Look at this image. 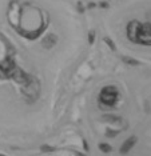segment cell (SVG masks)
I'll use <instances>...</instances> for the list:
<instances>
[{"label":"cell","mask_w":151,"mask_h":156,"mask_svg":"<svg viewBox=\"0 0 151 156\" xmlns=\"http://www.w3.org/2000/svg\"><path fill=\"white\" fill-rule=\"evenodd\" d=\"M139 26H141V23L136 22V20H132V22H130L128 23V26H127V37L130 39L132 43H136Z\"/></svg>","instance_id":"cell-3"},{"label":"cell","mask_w":151,"mask_h":156,"mask_svg":"<svg viewBox=\"0 0 151 156\" xmlns=\"http://www.w3.org/2000/svg\"><path fill=\"white\" fill-rule=\"evenodd\" d=\"M136 43L143 44V45H151V24L150 23H141Z\"/></svg>","instance_id":"cell-2"},{"label":"cell","mask_w":151,"mask_h":156,"mask_svg":"<svg viewBox=\"0 0 151 156\" xmlns=\"http://www.w3.org/2000/svg\"><path fill=\"white\" fill-rule=\"evenodd\" d=\"M99 148H100V150H102L103 152H110V151H111V147H110V145H109V144H104V143L100 144Z\"/></svg>","instance_id":"cell-6"},{"label":"cell","mask_w":151,"mask_h":156,"mask_svg":"<svg viewBox=\"0 0 151 156\" xmlns=\"http://www.w3.org/2000/svg\"><path fill=\"white\" fill-rule=\"evenodd\" d=\"M90 43H94V32H90Z\"/></svg>","instance_id":"cell-7"},{"label":"cell","mask_w":151,"mask_h":156,"mask_svg":"<svg viewBox=\"0 0 151 156\" xmlns=\"http://www.w3.org/2000/svg\"><path fill=\"white\" fill-rule=\"evenodd\" d=\"M123 62L127 63V64H131V66H138L139 62L135 59H131V58H123Z\"/></svg>","instance_id":"cell-5"},{"label":"cell","mask_w":151,"mask_h":156,"mask_svg":"<svg viewBox=\"0 0 151 156\" xmlns=\"http://www.w3.org/2000/svg\"><path fill=\"white\" fill-rule=\"evenodd\" d=\"M118 98H119V92L114 86L103 87L99 94V103L100 105H104L107 108H111L116 104Z\"/></svg>","instance_id":"cell-1"},{"label":"cell","mask_w":151,"mask_h":156,"mask_svg":"<svg viewBox=\"0 0 151 156\" xmlns=\"http://www.w3.org/2000/svg\"><path fill=\"white\" fill-rule=\"evenodd\" d=\"M136 143V137L135 136H132V137H130V139H127L123 143V145H122V148H120V152L122 154H127L128 151L131 150L132 147H134V144Z\"/></svg>","instance_id":"cell-4"}]
</instances>
